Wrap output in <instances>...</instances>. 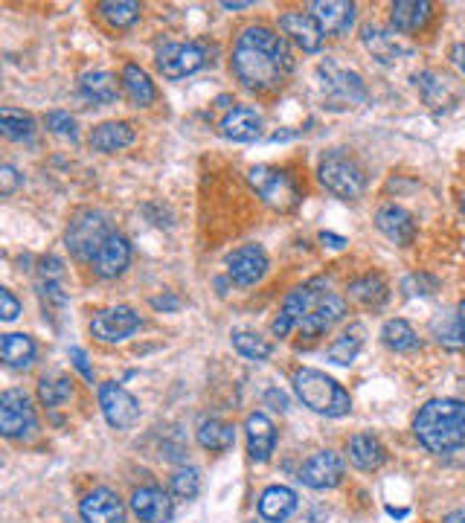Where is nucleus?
I'll use <instances>...</instances> for the list:
<instances>
[{
	"mask_svg": "<svg viewBox=\"0 0 465 523\" xmlns=\"http://www.w3.org/2000/svg\"><path fill=\"white\" fill-rule=\"evenodd\" d=\"M221 6H224V9H230V12H236V9H248V6H253V3H248V0H245V3H230V0H224Z\"/></svg>",
	"mask_w": 465,
	"mask_h": 523,
	"instance_id": "obj_53",
	"label": "nucleus"
},
{
	"mask_svg": "<svg viewBox=\"0 0 465 523\" xmlns=\"http://www.w3.org/2000/svg\"><path fill=\"white\" fill-rule=\"evenodd\" d=\"M233 349L248 358V361H268L274 355V343L268 338H262L259 332H250V329H233Z\"/></svg>",
	"mask_w": 465,
	"mask_h": 523,
	"instance_id": "obj_38",
	"label": "nucleus"
},
{
	"mask_svg": "<svg viewBox=\"0 0 465 523\" xmlns=\"http://www.w3.org/2000/svg\"><path fill=\"white\" fill-rule=\"evenodd\" d=\"M18 184H24V178L18 175V169L9 166V163H3V166H0V192H3V195H12V192L18 189Z\"/></svg>",
	"mask_w": 465,
	"mask_h": 523,
	"instance_id": "obj_47",
	"label": "nucleus"
},
{
	"mask_svg": "<svg viewBox=\"0 0 465 523\" xmlns=\"http://www.w3.org/2000/svg\"><path fill=\"white\" fill-rule=\"evenodd\" d=\"M224 268H227V277H230L233 285L250 288V285L265 279L268 268H271V259H268V253H265L262 245H242L236 247L233 253H227Z\"/></svg>",
	"mask_w": 465,
	"mask_h": 523,
	"instance_id": "obj_12",
	"label": "nucleus"
},
{
	"mask_svg": "<svg viewBox=\"0 0 465 523\" xmlns=\"http://www.w3.org/2000/svg\"><path fill=\"white\" fill-rule=\"evenodd\" d=\"M349 297L355 303H361V306L378 308L390 300V285H387V279L381 277V274H372L370 271V274L349 282Z\"/></svg>",
	"mask_w": 465,
	"mask_h": 523,
	"instance_id": "obj_34",
	"label": "nucleus"
},
{
	"mask_svg": "<svg viewBox=\"0 0 465 523\" xmlns=\"http://www.w3.org/2000/svg\"><path fill=\"white\" fill-rule=\"evenodd\" d=\"M346 454L358 471H378L384 462L390 460L387 445L375 433H355L346 445Z\"/></svg>",
	"mask_w": 465,
	"mask_h": 523,
	"instance_id": "obj_26",
	"label": "nucleus"
},
{
	"mask_svg": "<svg viewBox=\"0 0 465 523\" xmlns=\"http://www.w3.org/2000/svg\"><path fill=\"white\" fill-rule=\"evenodd\" d=\"M416 442L436 457L465 448V401L431 399L425 401L413 419Z\"/></svg>",
	"mask_w": 465,
	"mask_h": 523,
	"instance_id": "obj_2",
	"label": "nucleus"
},
{
	"mask_svg": "<svg viewBox=\"0 0 465 523\" xmlns=\"http://www.w3.org/2000/svg\"><path fill=\"white\" fill-rule=\"evenodd\" d=\"M18 314H21V300L9 288H0V317H3V323H12Z\"/></svg>",
	"mask_w": 465,
	"mask_h": 523,
	"instance_id": "obj_45",
	"label": "nucleus"
},
{
	"mask_svg": "<svg viewBox=\"0 0 465 523\" xmlns=\"http://www.w3.org/2000/svg\"><path fill=\"white\" fill-rule=\"evenodd\" d=\"M326 282L320 277L309 279L306 285H300V288H294L291 294H285V300H282V306H279L277 317L271 320V332H274V338H288L294 329H300V323H303V317L309 314L311 306L326 294V291H320Z\"/></svg>",
	"mask_w": 465,
	"mask_h": 523,
	"instance_id": "obj_7",
	"label": "nucleus"
},
{
	"mask_svg": "<svg viewBox=\"0 0 465 523\" xmlns=\"http://www.w3.org/2000/svg\"><path fill=\"white\" fill-rule=\"evenodd\" d=\"M245 442H248V457L253 462H268L277 451V428L265 413H250L245 419Z\"/></svg>",
	"mask_w": 465,
	"mask_h": 523,
	"instance_id": "obj_21",
	"label": "nucleus"
},
{
	"mask_svg": "<svg viewBox=\"0 0 465 523\" xmlns=\"http://www.w3.org/2000/svg\"><path fill=\"white\" fill-rule=\"evenodd\" d=\"M120 82H123L125 96H128L137 108H149V105H155L157 102V85L140 64H123Z\"/></svg>",
	"mask_w": 465,
	"mask_h": 523,
	"instance_id": "obj_30",
	"label": "nucleus"
},
{
	"mask_svg": "<svg viewBox=\"0 0 465 523\" xmlns=\"http://www.w3.org/2000/svg\"><path fill=\"white\" fill-rule=\"evenodd\" d=\"M309 12L317 18V24L323 27L326 35L341 38L355 27L358 6L349 0H314V3H309Z\"/></svg>",
	"mask_w": 465,
	"mask_h": 523,
	"instance_id": "obj_20",
	"label": "nucleus"
},
{
	"mask_svg": "<svg viewBox=\"0 0 465 523\" xmlns=\"http://www.w3.org/2000/svg\"><path fill=\"white\" fill-rule=\"evenodd\" d=\"M79 93L82 99H88L93 105H114L120 99V85H117V76L108 73V70H85L79 76Z\"/></svg>",
	"mask_w": 465,
	"mask_h": 523,
	"instance_id": "obj_28",
	"label": "nucleus"
},
{
	"mask_svg": "<svg viewBox=\"0 0 465 523\" xmlns=\"http://www.w3.org/2000/svg\"><path fill=\"white\" fill-rule=\"evenodd\" d=\"M431 335H434L439 346H445V349H451V352L465 349L463 329H460V317H457V311L436 314L434 320H431Z\"/></svg>",
	"mask_w": 465,
	"mask_h": 523,
	"instance_id": "obj_39",
	"label": "nucleus"
},
{
	"mask_svg": "<svg viewBox=\"0 0 465 523\" xmlns=\"http://www.w3.org/2000/svg\"><path fill=\"white\" fill-rule=\"evenodd\" d=\"M364 338H367V329H364L361 323H349L341 335L332 340V346L326 349V358H329L332 364H338V367L355 364V358H358L361 349H364Z\"/></svg>",
	"mask_w": 465,
	"mask_h": 523,
	"instance_id": "obj_33",
	"label": "nucleus"
},
{
	"mask_svg": "<svg viewBox=\"0 0 465 523\" xmlns=\"http://www.w3.org/2000/svg\"><path fill=\"white\" fill-rule=\"evenodd\" d=\"M218 128H221V137L233 143H256L262 134V114L250 105H236L224 114Z\"/></svg>",
	"mask_w": 465,
	"mask_h": 523,
	"instance_id": "obj_23",
	"label": "nucleus"
},
{
	"mask_svg": "<svg viewBox=\"0 0 465 523\" xmlns=\"http://www.w3.org/2000/svg\"><path fill=\"white\" fill-rule=\"evenodd\" d=\"M73 399V381L67 375H44L38 381V401L47 410H59Z\"/></svg>",
	"mask_w": 465,
	"mask_h": 523,
	"instance_id": "obj_37",
	"label": "nucleus"
},
{
	"mask_svg": "<svg viewBox=\"0 0 465 523\" xmlns=\"http://www.w3.org/2000/svg\"><path fill=\"white\" fill-rule=\"evenodd\" d=\"M131 512L137 515L140 523H172L175 518V503L169 500V494L157 486H140L131 492L128 500Z\"/></svg>",
	"mask_w": 465,
	"mask_h": 523,
	"instance_id": "obj_18",
	"label": "nucleus"
},
{
	"mask_svg": "<svg viewBox=\"0 0 465 523\" xmlns=\"http://www.w3.org/2000/svg\"><path fill=\"white\" fill-rule=\"evenodd\" d=\"M38 431V413L24 390H6L0 396V433L6 439H30Z\"/></svg>",
	"mask_w": 465,
	"mask_h": 523,
	"instance_id": "obj_8",
	"label": "nucleus"
},
{
	"mask_svg": "<svg viewBox=\"0 0 465 523\" xmlns=\"http://www.w3.org/2000/svg\"><path fill=\"white\" fill-rule=\"evenodd\" d=\"M434 18V3L428 0H396L390 6V27L402 35H416L422 32Z\"/></svg>",
	"mask_w": 465,
	"mask_h": 523,
	"instance_id": "obj_24",
	"label": "nucleus"
},
{
	"mask_svg": "<svg viewBox=\"0 0 465 523\" xmlns=\"http://www.w3.org/2000/svg\"><path fill=\"white\" fill-rule=\"evenodd\" d=\"M294 53L291 41L265 24H250L236 35L230 70L236 82L250 93L279 91L288 76L294 73Z\"/></svg>",
	"mask_w": 465,
	"mask_h": 523,
	"instance_id": "obj_1",
	"label": "nucleus"
},
{
	"mask_svg": "<svg viewBox=\"0 0 465 523\" xmlns=\"http://www.w3.org/2000/svg\"><path fill=\"white\" fill-rule=\"evenodd\" d=\"M460 210H463V213H465V195H463V201H460Z\"/></svg>",
	"mask_w": 465,
	"mask_h": 523,
	"instance_id": "obj_55",
	"label": "nucleus"
},
{
	"mask_svg": "<svg viewBox=\"0 0 465 523\" xmlns=\"http://www.w3.org/2000/svg\"><path fill=\"white\" fill-rule=\"evenodd\" d=\"M343 317H346V300H343L341 294H332V291H326L311 311L303 317V323H300V335L306 340H317L323 338L332 326H338Z\"/></svg>",
	"mask_w": 465,
	"mask_h": 523,
	"instance_id": "obj_16",
	"label": "nucleus"
},
{
	"mask_svg": "<svg viewBox=\"0 0 465 523\" xmlns=\"http://www.w3.org/2000/svg\"><path fill=\"white\" fill-rule=\"evenodd\" d=\"M291 384H294L297 399L303 401L311 413H317V416L343 419V416L352 413V396L326 372L314 370V367H300L291 375Z\"/></svg>",
	"mask_w": 465,
	"mask_h": 523,
	"instance_id": "obj_3",
	"label": "nucleus"
},
{
	"mask_svg": "<svg viewBox=\"0 0 465 523\" xmlns=\"http://www.w3.org/2000/svg\"><path fill=\"white\" fill-rule=\"evenodd\" d=\"M99 410L114 431H131L140 422V401L117 381L99 384Z\"/></svg>",
	"mask_w": 465,
	"mask_h": 523,
	"instance_id": "obj_10",
	"label": "nucleus"
},
{
	"mask_svg": "<svg viewBox=\"0 0 465 523\" xmlns=\"http://www.w3.org/2000/svg\"><path fill=\"white\" fill-rule=\"evenodd\" d=\"M128 265H131V242L120 230H114L111 239L99 250V256L93 259V274L99 279H117L128 271Z\"/></svg>",
	"mask_w": 465,
	"mask_h": 523,
	"instance_id": "obj_22",
	"label": "nucleus"
},
{
	"mask_svg": "<svg viewBox=\"0 0 465 523\" xmlns=\"http://www.w3.org/2000/svg\"><path fill=\"white\" fill-rule=\"evenodd\" d=\"M0 131H3L6 140L24 143V140H30L32 134H35V120H32V114H27V111L6 105V108H0Z\"/></svg>",
	"mask_w": 465,
	"mask_h": 523,
	"instance_id": "obj_40",
	"label": "nucleus"
},
{
	"mask_svg": "<svg viewBox=\"0 0 465 523\" xmlns=\"http://www.w3.org/2000/svg\"><path fill=\"white\" fill-rule=\"evenodd\" d=\"M70 361H73V367H76V370L82 372V378L93 384V367H91V361H88V352H85L82 346H70Z\"/></svg>",
	"mask_w": 465,
	"mask_h": 523,
	"instance_id": "obj_48",
	"label": "nucleus"
},
{
	"mask_svg": "<svg viewBox=\"0 0 465 523\" xmlns=\"http://www.w3.org/2000/svg\"><path fill=\"white\" fill-rule=\"evenodd\" d=\"M169 494L175 500H186V503L195 500L201 494V474H198V468L184 465V468L172 471V477H169Z\"/></svg>",
	"mask_w": 465,
	"mask_h": 523,
	"instance_id": "obj_41",
	"label": "nucleus"
},
{
	"mask_svg": "<svg viewBox=\"0 0 465 523\" xmlns=\"http://www.w3.org/2000/svg\"><path fill=\"white\" fill-rule=\"evenodd\" d=\"M361 44L372 53V59H378L381 64H396L399 59H404L410 53V47L404 44L396 32L381 30L375 24L361 27Z\"/></svg>",
	"mask_w": 465,
	"mask_h": 523,
	"instance_id": "obj_25",
	"label": "nucleus"
},
{
	"mask_svg": "<svg viewBox=\"0 0 465 523\" xmlns=\"http://www.w3.org/2000/svg\"><path fill=\"white\" fill-rule=\"evenodd\" d=\"M381 343L399 355H410V352H419L422 349V340L416 335V329L402 320V317H393L381 326Z\"/></svg>",
	"mask_w": 465,
	"mask_h": 523,
	"instance_id": "obj_35",
	"label": "nucleus"
},
{
	"mask_svg": "<svg viewBox=\"0 0 465 523\" xmlns=\"http://www.w3.org/2000/svg\"><path fill=\"white\" fill-rule=\"evenodd\" d=\"M297 512V492L288 486H268L259 494V515L268 523H285Z\"/></svg>",
	"mask_w": 465,
	"mask_h": 523,
	"instance_id": "obj_29",
	"label": "nucleus"
},
{
	"mask_svg": "<svg viewBox=\"0 0 465 523\" xmlns=\"http://www.w3.org/2000/svg\"><path fill=\"white\" fill-rule=\"evenodd\" d=\"M38 274H41V279H47V282H59L64 274V262L59 256H44Z\"/></svg>",
	"mask_w": 465,
	"mask_h": 523,
	"instance_id": "obj_46",
	"label": "nucleus"
},
{
	"mask_svg": "<svg viewBox=\"0 0 465 523\" xmlns=\"http://www.w3.org/2000/svg\"><path fill=\"white\" fill-rule=\"evenodd\" d=\"M157 70L163 79L169 82H181L186 76L198 73L204 64H207V50L195 41H186V44H163L155 56Z\"/></svg>",
	"mask_w": 465,
	"mask_h": 523,
	"instance_id": "obj_9",
	"label": "nucleus"
},
{
	"mask_svg": "<svg viewBox=\"0 0 465 523\" xmlns=\"http://www.w3.org/2000/svg\"><path fill=\"white\" fill-rule=\"evenodd\" d=\"M317 181L326 192H332L341 201H358L367 189V175L364 169L355 163V157H349L341 149L323 154L317 163Z\"/></svg>",
	"mask_w": 465,
	"mask_h": 523,
	"instance_id": "obj_5",
	"label": "nucleus"
},
{
	"mask_svg": "<svg viewBox=\"0 0 465 523\" xmlns=\"http://www.w3.org/2000/svg\"><path fill=\"white\" fill-rule=\"evenodd\" d=\"M343 471H346V462L338 451H317L311 454L309 460L303 462L300 468V483L309 486L314 492H329L335 486L343 483Z\"/></svg>",
	"mask_w": 465,
	"mask_h": 523,
	"instance_id": "obj_13",
	"label": "nucleus"
},
{
	"mask_svg": "<svg viewBox=\"0 0 465 523\" xmlns=\"http://www.w3.org/2000/svg\"><path fill=\"white\" fill-rule=\"evenodd\" d=\"M195 439H198V445H201L204 451H210V454H227V451L236 445V428H233L230 422H224V419L210 416V419H201V422H198Z\"/></svg>",
	"mask_w": 465,
	"mask_h": 523,
	"instance_id": "obj_31",
	"label": "nucleus"
},
{
	"mask_svg": "<svg viewBox=\"0 0 465 523\" xmlns=\"http://www.w3.org/2000/svg\"><path fill=\"white\" fill-rule=\"evenodd\" d=\"M375 227L384 239H390L393 245L410 247L416 242V221L413 216L399 207V204H381L375 210Z\"/></svg>",
	"mask_w": 465,
	"mask_h": 523,
	"instance_id": "obj_19",
	"label": "nucleus"
},
{
	"mask_svg": "<svg viewBox=\"0 0 465 523\" xmlns=\"http://www.w3.org/2000/svg\"><path fill=\"white\" fill-rule=\"evenodd\" d=\"M35 355H38V346L24 332H9L0 340V358L9 370H30L35 364Z\"/></svg>",
	"mask_w": 465,
	"mask_h": 523,
	"instance_id": "obj_32",
	"label": "nucleus"
},
{
	"mask_svg": "<svg viewBox=\"0 0 465 523\" xmlns=\"http://www.w3.org/2000/svg\"><path fill=\"white\" fill-rule=\"evenodd\" d=\"M96 12H99V18H102L105 24H111L114 30H128V27H134V24L140 21L143 6H140V3H131V0H105V3L96 6Z\"/></svg>",
	"mask_w": 465,
	"mask_h": 523,
	"instance_id": "obj_36",
	"label": "nucleus"
},
{
	"mask_svg": "<svg viewBox=\"0 0 465 523\" xmlns=\"http://www.w3.org/2000/svg\"><path fill=\"white\" fill-rule=\"evenodd\" d=\"M248 184L262 198V204L277 213H291L303 204V186L279 166H250Z\"/></svg>",
	"mask_w": 465,
	"mask_h": 523,
	"instance_id": "obj_4",
	"label": "nucleus"
},
{
	"mask_svg": "<svg viewBox=\"0 0 465 523\" xmlns=\"http://www.w3.org/2000/svg\"><path fill=\"white\" fill-rule=\"evenodd\" d=\"M152 308H157V311H178L181 300L175 294H160V297H152Z\"/></svg>",
	"mask_w": 465,
	"mask_h": 523,
	"instance_id": "obj_49",
	"label": "nucleus"
},
{
	"mask_svg": "<svg viewBox=\"0 0 465 523\" xmlns=\"http://www.w3.org/2000/svg\"><path fill=\"white\" fill-rule=\"evenodd\" d=\"M413 82H416V88L422 91L425 102H428L431 108L448 105V102L454 99V93L448 91V79H442V76H436V73H419V76H413Z\"/></svg>",
	"mask_w": 465,
	"mask_h": 523,
	"instance_id": "obj_42",
	"label": "nucleus"
},
{
	"mask_svg": "<svg viewBox=\"0 0 465 523\" xmlns=\"http://www.w3.org/2000/svg\"><path fill=\"white\" fill-rule=\"evenodd\" d=\"M448 59H451V64H454V67H457V70H460V73L465 76V41H460V44H454V47H451Z\"/></svg>",
	"mask_w": 465,
	"mask_h": 523,
	"instance_id": "obj_50",
	"label": "nucleus"
},
{
	"mask_svg": "<svg viewBox=\"0 0 465 523\" xmlns=\"http://www.w3.org/2000/svg\"><path fill=\"white\" fill-rule=\"evenodd\" d=\"M320 76H323V88L332 99H338L341 105H358L367 99V85L355 70H346L335 59H326L320 64Z\"/></svg>",
	"mask_w": 465,
	"mask_h": 523,
	"instance_id": "obj_15",
	"label": "nucleus"
},
{
	"mask_svg": "<svg viewBox=\"0 0 465 523\" xmlns=\"http://www.w3.org/2000/svg\"><path fill=\"white\" fill-rule=\"evenodd\" d=\"M442 523H465V509H454V512H448Z\"/></svg>",
	"mask_w": 465,
	"mask_h": 523,
	"instance_id": "obj_52",
	"label": "nucleus"
},
{
	"mask_svg": "<svg viewBox=\"0 0 465 523\" xmlns=\"http://www.w3.org/2000/svg\"><path fill=\"white\" fill-rule=\"evenodd\" d=\"M279 32L291 41V44H297L303 53H320L323 50V41H326V32L323 27L317 24V18L311 15V12H303V9H288V12H282L279 15Z\"/></svg>",
	"mask_w": 465,
	"mask_h": 523,
	"instance_id": "obj_14",
	"label": "nucleus"
},
{
	"mask_svg": "<svg viewBox=\"0 0 465 523\" xmlns=\"http://www.w3.org/2000/svg\"><path fill=\"white\" fill-rule=\"evenodd\" d=\"M79 515L85 523H125V503L114 489L99 486L82 497Z\"/></svg>",
	"mask_w": 465,
	"mask_h": 523,
	"instance_id": "obj_17",
	"label": "nucleus"
},
{
	"mask_svg": "<svg viewBox=\"0 0 465 523\" xmlns=\"http://www.w3.org/2000/svg\"><path fill=\"white\" fill-rule=\"evenodd\" d=\"M404 294H410V297H428V294H434L436 288H439V279L431 277V274H425V271H416V274H410V277L402 282Z\"/></svg>",
	"mask_w": 465,
	"mask_h": 523,
	"instance_id": "obj_44",
	"label": "nucleus"
},
{
	"mask_svg": "<svg viewBox=\"0 0 465 523\" xmlns=\"http://www.w3.org/2000/svg\"><path fill=\"white\" fill-rule=\"evenodd\" d=\"M143 326V317L131 306L99 308L91 317V335L99 343H123L131 335H137Z\"/></svg>",
	"mask_w": 465,
	"mask_h": 523,
	"instance_id": "obj_11",
	"label": "nucleus"
},
{
	"mask_svg": "<svg viewBox=\"0 0 465 523\" xmlns=\"http://www.w3.org/2000/svg\"><path fill=\"white\" fill-rule=\"evenodd\" d=\"M457 317H460V329H463V340H465V300L457 306Z\"/></svg>",
	"mask_w": 465,
	"mask_h": 523,
	"instance_id": "obj_54",
	"label": "nucleus"
},
{
	"mask_svg": "<svg viewBox=\"0 0 465 523\" xmlns=\"http://www.w3.org/2000/svg\"><path fill=\"white\" fill-rule=\"evenodd\" d=\"M320 242H323L326 247H332V250H343V247L349 245L343 236H338V233H329V230H323V233H320Z\"/></svg>",
	"mask_w": 465,
	"mask_h": 523,
	"instance_id": "obj_51",
	"label": "nucleus"
},
{
	"mask_svg": "<svg viewBox=\"0 0 465 523\" xmlns=\"http://www.w3.org/2000/svg\"><path fill=\"white\" fill-rule=\"evenodd\" d=\"M44 125H47L56 137H64V140H70V143H76V137H79V125H76V117H73L70 111H50V114L44 117Z\"/></svg>",
	"mask_w": 465,
	"mask_h": 523,
	"instance_id": "obj_43",
	"label": "nucleus"
},
{
	"mask_svg": "<svg viewBox=\"0 0 465 523\" xmlns=\"http://www.w3.org/2000/svg\"><path fill=\"white\" fill-rule=\"evenodd\" d=\"M134 140H137V131H134V125L125 123V120L99 123L96 128H91V137H88L93 152L102 154L123 152L128 146H134Z\"/></svg>",
	"mask_w": 465,
	"mask_h": 523,
	"instance_id": "obj_27",
	"label": "nucleus"
},
{
	"mask_svg": "<svg viewBox=\"0 0 465 523\" xmlns=\"http://www.w3.org/2000/svg\"><path fill=\"white\" fill-rule=\"evenodd\" d=\"M111 233H114L111 221L99 210H79L67 224L64 242H67V250L73 253V259L93 265V259L99 256V250L111 239Z\"/></svg>",
	"mask_w": 465,
	"mask_h": 523,
	"instance_id": "obj_6",
	"label": "nucleus"
}]
</instances>
